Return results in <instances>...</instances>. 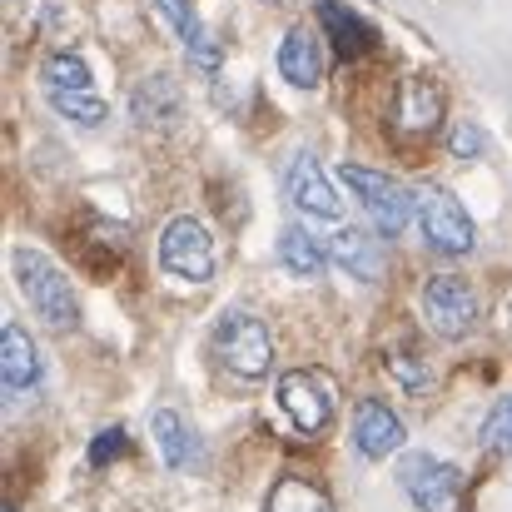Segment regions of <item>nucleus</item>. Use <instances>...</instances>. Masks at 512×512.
<instances>
[{"mask_svg":"<svg viewBox=\"0 0 512 512\" xmlns=\"http://www.w3.org/2000/svg\"><path fill=\"white\" fill-rule=\"evenodd\" d=\"M10 269H15L20 294L30 299V309L45 324H55V329H75L80 324V299H75V289H70V279L60 274L55 259H45L40 249H15Z\"/></svg>","mask_w":512,"mask_h":512,"instance_id":"nucleus-1","label":"nucleus"},{"mask_svg":"<svg viewBox=\"0 0 512 512\" xmlns=\"http://www.w3.org/2000/svg\"><path fill=\"white\" fill-rule=\"evenodd\" d=\"M274 398H279V413L294 423V433L314 438V433H324V428L334 423L339 383H334L329 373H319V368H294V373L279 378Z\"/></svg>","mask_w":512,"mask_h":512,"instance_id":"nucleus-2","label":"nucleus"},{"mask_svg":"<svg viewBox=\"0 0 512 512\" xmlns=\"http://www.w3.org/2000/svg\"><path fill=\"white\" fill-rule=\"evenodd\" d=\"M214 358L234 378L254 383V378H264L274 368V339H269V329L254 314H224L219 329H214Z\"/></svg>","mask_w":512,"mask_h":512,"instance_id":"nucleus-3","label":"nucleus"},{"mask_svg":"<svg viewBox=\"0 0 512 512\" xmlns=\"http://www.w3.org/2000/svg\"><path fill=\"white\" fill-rule=\"evenodd\" d=\"M343 184L363 199V209L373 214L378 234H403L413 219H418V194H408L403 184H393L388 174L378 170H358V165H343Z\"/></svg>","mask_w":512,"mask_h":512,"instance_id":"nucleus-4","label":"nucleus"},{"mask_svg":"<svg viewBox=\"0 0 512 512\" xmlns=\"http://www.w3.org/2000/svg\"><path fill=\"white\" fill-rule=\"evenodd\" d=\"M423 319L438 339H468L478 329V294L458 274H433L423 284Z\"/></svg>","mask_w":512,"mask_h":512,"instance_id":"nucleus-5","label":"nucleus"},{"mask_svg":"<svg viewBox=\"0 0 512 512\" xmlns=\"http://www.w3.org/2000/svg\"><path fill=\"white\" fill-rule=\"evenodd\" d=\"M160 264L170 269L174 279H184V284H204L214 274V239H209V229L199 219H189V214L170 219L165 234H160Z\"/></svg>","mask_w":512,"mask_h":512,"instance_id":"nucleus-6","label":"nucleus"},{"mask_svg":"<svg viewBox=\"0 0 512 512\" xmlns=\"http://www.w3.org/2000/svg\"><path fill=\"white\" fill-rule=\"evenodd\" d=\"M418 224H423V239L443 254H473V244H478V229H473L468 209L448 189H423L418 194Z\"/></svg>","mask_w":512,"mask_h":512,"instance_id":"nucleus-7","label":"nucleus"},{"mask_svg":"<svg viewBox=\"0 0 512 512\" xmlns=\"http://www.w3.org/2000/svg\"><path fill=\"white\" fill-rule=\"evenodd\" d=\"M398 483H403V493L423 512H453L458 508V493H463V473L453 463L428 458V453H408L403 468H398Z\"/></svg>","mask_w":512,"mask_h":512,"instance_id":"nucleus-8","label":"nucleus"},{"mask_svg":"<svg viewBox=\"0 0 512 512\" xmlns=\"http://www.w3.org/2000/svg\"><path fill=\"white\" fill-rule=\"evenodd\" d=\"M393 125L403 140H423L443 125V90L428 75H403L393 90Z\"/></svg>","mask_w":512,"mask_h":512,"instance_id":"nucleus-9","label":"nucleus"},{"mask_svg":"<svg viewBox=\"0 0 512 512\" xmlns=\"http://www.w3.org/2000/svg\"><path fill=\"white\" fill-rule=\"evenodd\" d=\"M284 189H289L294 209H299V214H309V219H339L343 214V199L334 194L329 174H324V165H319L314 155H294Z\"/></svg>","mask_w":512,"mask_h":512,"instance_id":"nucleus-10","label":"nucleus"},{"mask_svg":"<svg viewBox=\"0 0 512 512\" xmlns=\"http://www.w3.org/2000/svg\"><path fill=\"white\" fill-rule=\"evenodd\" d=\"M398 443H403L398 413H393L388 403H378V398H363V403L353 408V448H358L368 463H378V458H388Z\"/></svg>","mask_w":512,"mask_h":512,"instance_id":"nucleus-11","label":"nucleus"},{"mask_svg":"<svg viewBox=\"0 0 512 512\" xmlns=\"http://www.w3.org/2000/svg\"><path fill=\"white\" fill-rule=\"evenodd\" d=\"M0 383H5V393H25L40 383V353L20 324L0 329Z\"/></svg>","mask_w":512,"mask_h":512,"instance_id":"nucleus-12","label":"nucleus"},{"mask_svg":"<svg viewBox=\"0 0 512 512\" xmlns=\"http://www.w3.org/2000/svg\"><path fill=\"white\" fill-rule=\"evenodd\" d=\"M279 75H284L294 90H314V85H319V75H324V50H319V40H314L304 25H294V30L279 40Z\"/></svg>","mask_w":512,"mask_h":512,"instance_id":"nucleus-13","label":"nucleus"},{"mask_svg":"<svg viewBox=\"0 0 512 512\" xmlns=\"http://www.w3.org/2000/svg\"><path fill=\"white\" fill-rule=\"evenodd\" d=\"M319 20H324V30H329L339 60H358V55L373 45V30L363 25V15H353L339 0H319Z\"/></svg>","mask_w":512,"mask_h":512,"instance_id":"nucleus-14","label":"nucleus"},{"mask_svg":"<svg viewBox=\"0 0 512 512\" xmlns=\"http://www.w3.org/2000/svg\"><path fill=\"white\" fill-rule=\"evenodd\" d=\"M329 259L348 269L353 279H378L383 274V249H378V239H368L363 229H339L334 239H329Z\"/></svg>","mask_w":512,"mask_h":512,"instance_id":"nucleus-15","label":"nucleus"},{"mask_svg":"<svg viewBox=\"0 0 512 512\" xmlns=\"http://www.w3.org/2000/svg\"><path fill=\"white\" fill-rule=\"evenodd\" d=\"M130 105H135V120L145 130H165V125H174V115H179V85H174L170 75H150L135 90Z\"/></svg>","mask_w":512,"mask_h":512,"instance_id":"nucleus-16","label":"nucleus"},{"mask_svg":"<svg viewBox=\"0 0 512 512\" xmlns=\"http://www.w3.org/2000/svg\"><path fill=\"white\" fill-rule=\"evenodd\" d=\"M279 259H284V269H289L294 279H314V274L324 269V244H319L304 224H289V229L279 234Z\"/></svg>","mask_w":512,"mask_h":512,"instance_id":"nucleus-17","label":"nucleus"},{"mask_svg":"<svg viewBox=\"0 0 512 512\" xmlns=\"http://www.w3.org/2000/svg\"><path fill=\"white\" fill-rule=\"evenodd\" d=\"M160 10L170 15V25L184 35V45H189V60L199 65V70H219V50H214V40L199 30V20H194V10H189V0H160Z\"/></svg>","mask_w":512,"mask_h":512,"instance_id":"nucleus-18","label":"nucleus"},{"mask_svg":"<svg viewBox=\"0 0 512 512\" xmlns=\"http://www.w3.org/2000/svg\"><path fill=\"white\" fill-rule=\"evenodd\" d=\"M150 433H155V443H160L165 468H189V463H194V438H189V428H184V418H179L174 408H160V413L150 418Z\"/></svg>","mask_w":512,"mask_h":512,"instance_id":"nucleus-19","label":"nucleus"},{"mask_svg":"<svg viewBox=\"0 0 512 512\" xmlns=\"http://www.w3.org/2000/svg\"><path fill=\"white\" fill-rule=\"evenodd\" d=\"M264 512H334V503H329L324 488H314L304 478H279L269 488V508Z\"/></svg>","mask_w":512,"mask_h":512,"instance_id":"nucleus-20","label":"nucleus"},{"mask_svg":"<svg viewBox=\"0 0 512 512\" xmlns=\"http://www.w3.org/2000/svg\"><path fill=\"white\" fill-rule=\"evenodd\" d=\"M50 105H55L65 120H75V125H100V120L110 115L95 90H50Z\"/></svg>","mask_w":512,"mask_h":512,"instance_id":"nucleus-21","label":"nucleus"},{"mask_svg":"<svg viewBox=\"0 0 512 512\" xmlns=\"http://www.w3.org/2000/svg\"><path fill=\"white\" fill-rule=\"evenodd\" d=\"M45 85L50 90H90V65L80 55H50L45 60Z\"/></svg>","mask_w":512,"mask_h":512,"instance_id":"nucleus-22","label":"nucleus"},{"mask_svg":"<svg viewBox=\"0 0 512 512\" xmlns=\"http://www.w3.org/2000/svg\"><path fill=\"white\" fill-rule=\"evenodd\" d=\"M483 443H488L493 453H508L512 458V398H498L493 413L483 418Z\"/></svg>","mask_w":512,"mask_h":512,"instance_id":"nucleus-23","label":"nucleus"},{"mask_svg":"<svg viewBox=\"0 0 512 512\" xmlns=\"http://www.w3.org/2000/svg\"><path fill=\"white\" fill-rule=\"evenodd\" d=\"M125 448H130V438H125L120 428H110V433H100V438H95V448H90V463H95V468H105V463H110V458H120Z\"/></svg>","mask_w":512,"mask_h":512,"instance_id":"nucleus-24","label":"nucleus"},{"mask_svg":"<svg viewBox=\"0 0 512 512\" xmlns=\"http://www.w3.org/2000/svg\"><path fill=\"white\" fill-rule=\"evenodd\" d=\"M448 145H453V155H458V160H473V155H483V135H478L473 125H453Z\"/></svg>","mask_w":512,"mask_h":512,"instance_id":"nucleus-25","label":"nucleus"},{"mask_svg":"<svg viewBox=\"0 0 512 512\" xmlns=\"http://www.w3.org/2000/svg\"><path fill=\"white\" fill-rule=\"evenodd\" d=\"M388 373H393L403 388H423V383H428V373H423L408 353H393V358H388Z\"/></svg>","mask_w":512,"mask_h":512,"instance_id":"nucleus-26","label":"nucleus"},{"mask_svg":"<svg viewBox=\"0 0 512 512\" xmlns=\"http://www.w3.org/2000/svg\"><path fill=\"white\" fill-rule=\"evenodd\" d=\"M503 319H508V334H512V299L503 304Z\"/></svg>","mask_w":512,"mask_h":512,"instance_id":"nucleus-27","label":"nucleus"},{"mask_svg":"<svg viewBox=\"0 0 512 512\" xmlns=\"http://www.w3.org/2000/svg\"><path fill=\"white\" fill-rule=\"evenodd\" d=\"M0 512H15V508H10V503H5V508H0Z\"/></svg>","mask_w":512,"mask_h":512,"instance_id":"nucleus-28","label":"nucleus"}]
</instances>
